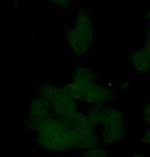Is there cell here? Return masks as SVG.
Listing matches in <instances>:
<instances>
[{"instance_id":"obj_6","label":"cell","mask_w":150,"mask_h":157,"mask_svg":"<svg viewBox=\"0 0 150 157\" xmlns=\"http://www.w3.org/2000/svg\"><path fill=\"white\" fill-rule=\"evenodd\" d=\"M101 143L106 147L122 144L129 135V127L126 123L114 124V125L103 126L99 128Z\"/></svg>"},{"instance_id":"obj_1","label":"cell","mask_w":150,"mask_h":157,"mask_svg":"<svg viewBox=\"0 0 150 157\" xmlns=\"http://www.w3.org/2000/svg\"><path fill=\"white\" fill-rule=\"evenodd\" d=\"M66 90L77 101L90 107H104L110 105L117 98V90L106 81L89 65H79L71 77L64 83Z\"/></svg>"},{"instance_id":"obj_3","label":"cell","mask_w":150,"mask_h":157,"mask_svg":"<svg viewBox=\"0 0 150 157\" xmlns=\"http://www.w3.org/2000/svg\"><path fill=\"white\" fill-rule=\"evenodd\" d=\"M66 44L78 58H84L90 52L95 38V27L90 14L79 8L75 13L74 23L64 31Z\"/></svg>"},{"instance_id":"obj_15","label":"cell","mask_w":150,"mask_h":157,"mask_svg":"<svg viewBox=\"0 0 150 157\" xmlns=\"http://www.w3.org/2000/svg\"><path fill=\"white\" fill-rule=\"evenodd\" d=\"M144 17H145V19L150 23V7L145 11V13H144Z\"/></svg>"},{"instance_id":"obj_17","label":"cell","mask_w":150,"mask_h":157,"mask_svg":"<svg viewBox=\"0 0 150 157\" xmlns=\"http://www.w3.org/2000/svg\"><path fill=\"white\" fill-rule=\"evenodd\" d=\"M131 157H147L145 154H142V153H137V154H134L133 156Z\"/></svg>"},{"instance_id":"obj_5","label":"cell","mask_w":150,"mask_h":157,"mask_svg":"<svg viewBox=\"0 0 150 157\" xmlns=\"http://www.w3.org/2000/svg\"><path fill=\"white\" fill-rule=\"evenodd\" d=\"M51 106L52 115L64 120L68 119L78 110L77 101L66 90L64 84L61 93L51 102Z\"/></svg>"},{"instance_id":"obj_8","label":"cell","mask_w":150,"mask_h":157,"mask_svg":"<svg viewBox=\"0 0 150 157\" xmlns=\"http://www.w3.org/2000/svg\"><path fill=\"white\" fill-rule=\"evenodd\" d=\"M129 63L138 75L145 76L150 73V58L142 47L131 52L129 56Z\"/></svg>"},{"instance_id":"obj_11","label":"cell","mask_w":150,"mask_h":157,"mask_svg":"<svg viewBox=\"0 0 150 157\" xmlns=\"http://www.w3.org/2000/svg\"><path fill=\"white\" fill-rule=\"evenodd\" d=\"M140 143L146 147H150V126H147L146 129L141 132Z\"/></svg>"},{"instance_id":"obj_9","label":"cell","mask_w":150,"mask_h":157,"mask_svg":"<svg viewBox=\"0 0 150 157\" xmlns=\"http://www.w3.org/2000/svg\"><path fill=\"white\" fill-rule=\"evenodd\" d=\"M77 157H111V154L107 147L104 145H99L89 149L81 150Z\"/></svg>"},{"instance_id":"obj_12","label":"cell","mask_w":150,"mask_h":157,"mask_svg":"<svg viewBox=\"0 0 150 157\" xmlns=\"http://www.w3.org/2000/svg\"><path fill=\"white\" fill-rule=\"evenodd\" d=\"M132 86H133V83L129 80H121L117 84L116 86V90L117 93H128L129 90H131Z\"/></svg>"},{"instance_id":"obj_16","label":"cell","mask_w":150,"mask_h":157,"mask_svg":"<svg viewBox=\"0 0 150 157\" xmlns=\"http://www.w3.org/2000/svg\"><path fill=\"white\" fill-rule=\"evenodd\" d=\"M10 1L13 2V4H14V5H19L22 3L24 0H10Z\"/></svg>"},{"instance_id":"obj_10","label":"cell","mask_w":150,"mask_h":157,"mask_svg":"<svg viewBox=\"0 0 150 157\" xmlns=\"http://www.w3.org/2000/svg\"><path fill=\"white\" fill-rule=\"evenodd\" d=\"M49 4L57 6L62 10H70L73 5L74 0H46Z\"/></svg>"},{"instance_id":"obj_14","label":"cell","mask_w":150,"mask_h":157,"mask_svg":"<svg viewBox=\"0 0 150 157\" xmlns=\"http://www.w3.org/2000/svg\"><path fill=\"white\" fill-rule=\"evenodd\" d=\"M142 48L145 50V52L148 55V57L150 58V26L147 27V30H146V39H145V42H144Z\"/></svg>"},{"instance_id":"obj_4","label":"cell","mask_w":150,"mask_h":157,"mask_svg":"<svg viewBox=\"0 0 150 157\" xmlns=\"http://www.w3.org/2000/svg\"><path fill=\"white\" fill-rule=\"evenodd\" d=\"M66 121L72 132L73 149L85 150L102 145L99 129L90 123L87 113L77 110Z\"/></svg>"},{"instance_id":"obj_7","label":"cell","mask_w":150,"mask_h":157,"mask_svg":"<svg viewBox=\"0 0 150 157\" xmlns=\"http://www.w3.org/2000/svg\"><path fill=\"white\" fill-rule=\"evenodd\" d=\"M52 114L51 103L42 97L35 94L28 104V118L26 122H36Z\"/></svg>"},{"instance_id":"obj_2","label":"cell","mask_w":150,"mask_h":157,"mask_svg":"<svg viewBox=\"0 0 150 157\" xmlns=\"http://www.w3.org/2000/svg\"><path fill=\"white\" fill-rule=\"evenodd\" d=\"M26 127L40 149L48 153H60L73 149L72 132L66 120L55 115L43 118L36 122H26Z\"/></svg>"},{"instance_id":"obj_13","label":"cell","mask_w":150,"mask_h":157,"mask_svg":"<svg viewBox=\"0 0 150 157\" xmlns=\"http://www.w3.org/2000/svg\"><path fill=\"white\" fill-rule=\"evenodd\" d=\"M142 118L147 124V126H150V102L146 103L143 107L142 111Z\"/></svg>"}]
</instances>
